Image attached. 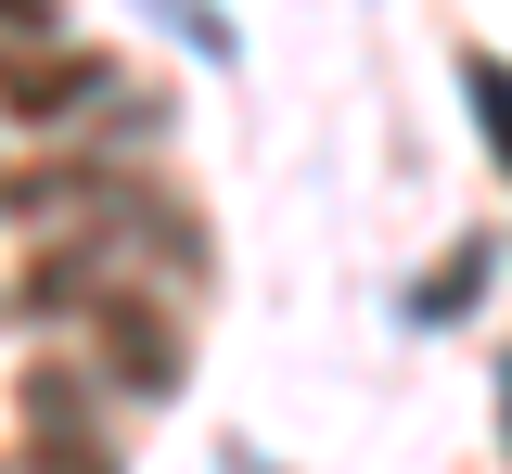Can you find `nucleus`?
Returning <instances> with one entry per match:
<instances>
[{"instance_id":"1","label":"nucleus","mask_w":512,"mask_h":474,"mask_svg":"<svg viewBox=\"0 0 512 474\" xmlns=\"http://www.w3.org/2000/svg\"><path fill=\"white\" fill-rule=\"evenodd\" d=\"M487 270H500V257H487V244H461V257H448V270L410 295V321H448V308H474V295H487Z\"/></svg>"},{"instance_id":"2","label":"nucleus","mask_w":512,"mask_h":474,"mask_svg":"<svg viewBox=\"0 0 512 474\" xmlns=\"http://www.w3.org/2000/svg\"><path fill=\"white\" fill-rule=\"evenodd\" d=\"M461 90H474V116H487V154L512 167V65H487V52H474V65H461Z\"/></svg>"},{"instance_id":"3","label":"nucleus","mask_w":512,"mask_h":474,"mask_svg":"<svg viewBox=\"0 0 512 474\" xmlns=\"http://www.w3.org/2000/svg\"><path fill=\"white\" fill-rule=\"evenodd\" d=\"M154 13H167V26H180L192 52H205V65H231V26H218V13H205V0H154Z\"/></svg>"},{"instance_id":"4","label":"nucleus","mask_w":512,"mask_h":474,"mask_svg":"<svg viewBox=\"0 0 512 474\" xmlns=\"http://www.w3.org/2000/svg\"><path fill=\"white\" fill-rule=\"evenodd\" d=\"M500 423H512V372H500Z\"/></svg>"}]
</instances>
